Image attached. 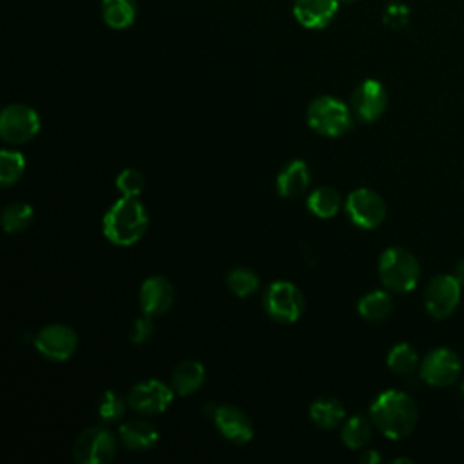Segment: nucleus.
Wrapping results in <instances>:
<instances>
[{
    "label": "nucleus",
    "mask_w": 464,
    "mask_h": 464,
    "mask_svg": "<svg viewBox=\"0 0 464 464\" xmlns=\"http://www.w3.org/2000/svg\"><path fill=\"white\" fill-rule=\"evenodd\" d=\"M419 419L415 401L399 390L379 393L370 406V420L388 439L399 440L408 437Z\"/></svg>",
    "instance_id": "obj_1"
},
{
    "label": "nucleus",
    "mask_w": 464,
    "mask_h": 464,
    "mask_svg": "<svg viewBox=\"0 0 464 464\" xmlns=\"http://www.w3.org/2000/svg\"><path fill=\"white\" fill-rule=\"evenodd\" d=\"M149 225V212L134 196H121L103 216V234L118 246H130L141 239Z\"/></svg>",
    "instance_id": "obj_2"
},
{
    "label": "nucleus",
    "mask_w": 464,
    "mask_h": 464,
    "mask_svg": "<svg viewBox=\"0 0 464 464\" xmlns=\"http://www.w3.org/2000/svg\"><path fill=\"white\" fill-rule=\"evenodd\" d=\"M379 277L384 288L392 292H411L420 277L417 257L401 246H390L381 254Z\"/></svg>",
    "instance_id": "obj_3"
},
{
    "label": "nucleus",
    "mask_w": 464,
    "mask_h": 464,
    "mask_svg": "<svg viewBox=\"0 0 464 464\" xmlns=\"http://www.w3.org/2000/svg\"><path fill=\"white\" fill-rule=\"evenodd\" d=\"M306 121L317 134L337 138L352 129V112L344 102L324 94L310 102L306 109Z\"/></svg>",
    "instance_id": "obj_4"
},
{
    "label": "nucleus",
    "mask_w": 464,
    "mask_h": 464,
    "mask_svg": "<svg viewBox=\"0 0 464 464\" xmlns=\"http://www.w3.org/2000/svg\"><path fill=\"white\" fill-rule=\"evenodd\" d=\"M263 304L270 319L290 324L301 317L304 310V295L299 286L290 281H274L265 290Z\"/></svg>",
    "instance_id": "obj_5"
},
{
    "label": "nucleus",
    "mask_w": 464,
    "mask_h": 464,
    "mask_svg": "<svg viewBox=\"0 0 464 464\" xmlns=\"http://www.w3.org/2000/svg\"><path fill=\"white\" fill-rule=\"evenodd\" d=\"M118 440L103 426H91L78 433L72 442V457L80 464H107L116 457Z\"/></svg>",
    "instance_id": "obj_6"
},
{
    "label": "nucleus",
    "mask_w": 464,
    "mask_h": 464,
    "mask_svg": "<svg viewBox=\"0 0 464 464\" xmlns=\"http://www.w3.org/2000/svg\"><path fill=\"white\" fill-rule=\"evenodd\" d=\"M40 130L38 112L25 103H11L0 112V136L4 141L22 145L31 141Z\"/></svg>",
    "instance_id": "obj_7"
},
{
    "label": "nucleus",
    "mask_w": 464,
    "mask_h": 464,
    "mask_svg": "<svg viewBox=\"0 0 464 464\" xmlns=\"http://www.w3.org/2000/svg\"><path fill=\"white\" fill-rule=\"evenodd\" d=\"M460 281L451 274H440L430 279L424 290V306L433 319L450 317L460 301Z\"/></svg>",
    "instance_id": "obj_8"
},
{
    "label": "nucleus",
    "mask_w": 464,
    "mask_h": 464,
    "mask_svg": "<svg viewBox=\"0 0 464 464\" xmlns=\"http://www.w3.org/2000/svg\"><path fill=\"white\" fill-rule=\"evenodd\" d=\"M344 210L353 225L361 228H375L386 218L384 199L372 188L361 187L348 194L344 201Z\"/></svg>",
    "instance_id": "obj_9"
},
{
    "label": "nucleus",
    "mask_w": 464,
    "mask_h": 464,
    "mask_svg": "<svg viewBox=\"0 0 464 464\" xmlns=\"http://www.w3.org/2000/svg\"><path fill=\"white\" fill-rule=\"evenodd\" d=\"M462 372L460 357L450 348L431 350L420 362V379L435 388H446L453 384Z\"/></svg>",
    "instance_id": "obj_10"
},
{
    "label": "nucleus",
    "mask_w": 464,
    "mask_h": 464,
    "mask_svg": "<svg viewBox=\"0 0 464 464\" xmlns=\"http://www.w3.org/2000/svg\"><path fill=\"white\" fill-rule=\"evenodd\" d=\"M205 411L210 415L216 430L227 440H230L234 444H246L252 440L254 424H252L250 417L237 406L208 404Z\"/></svg>",
    "instance_id": "obj_11"
},
{
    "label": "nucleus",
    "mask_w": 464,
    "mask_h": 464,
    "mask_svg": "<svg viewBox=\"0 0 464 464\" xmlns=\"http://www.w3.org/2000/svg\"><path fill=\"white\" fill-rule=\"evenodd\" d=\"M172 399H174L172 386L158 379H147V381L136 382L127 393L129 406L134 411H140L143 415L163 413L172 402Z\"/></svg>",
    "instance_id": "obj_12"
},
{
    "label": "nucleus",
    "mask_w": 464,
    "mask_h": 464,
    "mask_svg": "<svg viewBox=\"0 0 464 464\" xmlns=\"http://www.w3.org/2000/svg\"><path fill=\"white\" fill-rule=\"evenodd\" d=\"M34 348L49 361H67L78 348V335L67 324H49L36 334Z\"/></svg>",
    "instance_id": "obj_13"
},
{
    "label": "nucleus",
    "mask_w": 464,
    "mask_h": 464,
    "mask_svg": "<svg viewBox=\"0 0 464 464\" xmlns=\"http://www.w3.org/2000/svg\"><path fill=\"white\" fill-rule=\"evenodd\" d=\"M388 105V94L381 82L364 80L361 82L352 94V111L361 121H375L382 116Z\"/></svg>",
    "instance_id": "obj_14"
},
{
    "label": "nucleus",
    "mask_w": 464,
    "mask_h": 464,
    "mask_svg": "<svg viewBox=\"0 0 464 464\" xmlns=\"http://www.w3.org/2000/svg\"><path fill=\"white\" fill-rule=\"evenodd\" d=\"M140 308L150 317L163 315L174 303V286L163 276H150L140 286Z\"/></svg>",
    "instance_id": "obj_15"
},
{
    "label": "nucleus",
    "mask_w": 464,
    "mask_h": 464,
    "mask_svg": "<svg viewBox=\"0 0 464 464\" xmlns=\"http://www.w3.org/2000/svg\"><path fill=\"white\" fill-rule=\"evenodd\" d=\"M339 0H294V16L306 29H323L337 14Z\"/></svg>",
    "instance_id": "obj_16"
},
{
    "label": "nucleus",
    "mask_w": 464,
    "mask_h": 464,
    "mask_svg": "<svg viewBox=\"0 0 464 464\" xmlns=\"http://www.w3.org/2000/svg\"><path fill=\"white\" fill-rule=\"evenodd\" d=\"M118 435H120V440L123 442V446L132 451H147V450L154 448V444L160 439L158 428L145 419L125 420L120 426Z\"/></svg>",
    "instance_id": "obj_17"
},
{
    "label": "nucleus",
    "mask_w": 464,
    "mask_h": 464,
    "mask_svg": "<svg viewBox=\"0 0 464 464\" xmlns=\"http://www.w3.org/2000/svg\"><path fill=\"white\" fill-rule=\"evenodd\" d=\"M310 187L308 165L301 160L286 163L276 179V190L283 198H299Z\"/></svg>",
    "instance_id": "obj_18"
},
{
    "label": "nucleus",
    "mask_w": 464,
    "mask_h": 464,
    "mask_svg": "<svg viewBox=\"0 0 464 464\" xmlns=\"http://www.w3.org/2000/svg\"><path fill=\"white\" fill-rule=\"evenodd\" d=\"M203 381H205V366L196 359H187L174 368L170 377V386L178 395L185 397L198 392Z\"/></svg>",
    "instance_id": "obj_19"
},
{
    "label": "nucleus",
    "mask_w": 464,
    "mask_h": 464,
    "mask_svg": "<svg viewBox=\"0 0 464 464\" xmlns=\"http://www.w3.org/2000/svg\"><path fill=\"white\" fill-rule=\"evenodd\" d=\"M310 419L323 430H332L344 420V406L334 397H319L310 404Z\"/></svg>",
    "instance_id": "obj_20"
},
{
    "label": "nucleus",
    "mask_w": 464,
    "mask_h": 464,
    "mask_svg": "<svg viewBox=\"0 0 464 464\" xmlns=\"http://www.w3.org/2000/svg\"><path fill=\"white\" fill-rule=\"evenodd\" d=\"M393 303L392 295L386 290H373L366 295H362L357 303V312L362 319L370 323H381L392 314Z\"/></svg>",
    "instance_id": "obj_21"
},
{
    "label": "nucleus",
    "mask_w": 464,
    "mask_h": 464,
    "mask_svg": "<svg viewBox=\"0 0 464 464\" xmlns=\"http://www.w3.org/2000/svg\"><path fill=\"white\" fill-rule=\"evenodd\" d=\"M306 207L314 216H317L321 219H328V218H334L339 212L341 196L332 187H317L315 190H312L308 194Z\"/></svg>",
    "instance_id": "obj_22"
},
{
    "label": "nucleus",
    "mask_w": 464,
    "mask_h": 464,
    "mask_svg": "<svg viewBox=\"0 0 464 464\" xmlns=\"http://www.w3.org/2000/svg\"><path fill=\"white\" fill-rule=\"evenodd\" d=\"M102 16L109 27L125 29L132 25L136 18V2L134 0H103Z\"/></svg>",
    "instance_id": "obj_23"
},
{
    "label": "nucleus",
    "mask_w": 464,
    "mask_h": 464,
    "mask_svg": "<svg viewBox=\"0 0 464 464\" xmlns=\"http://www.w3.org/2000/svg\"><path fill=\"white\" fill-rule=\"evenodd\" d=\"M372 424L366 417L362 415H353L350 417L341 430V440L346 448L350 450H361L364 448L370 439H372Z\"/></svg>",
    "instance_id": "obj_24"
},
{
    "label": "nucleus",
    "mask_w": 464,
    "mask_h": 464,
    "mask_svg": "<svg viewBox=\"0 0 464 464\" xmlns=\"http://www.w3.org/2000/svg\"><path fill=\"white\" fill-rule=\"evenodd\" d=\"M34 210L25 201H13L2 210V227L7 234L24 232L33 223Z\"/></svg>",
    "instance_id": "obj_25"
},
{
    "label": "nucleus",
    "mask_w": 464,
    "mask_h": 464,
    "mask_svg": "<svg viewBox=\"0 0 464 464\" xmlns=\"http://www.w3.org/2000/svg\"><path fill=\"white\" fill-rule=\"evenodd\" d=\"M386 364L392 372H395L399 375H411L415 372V368L419 366V357L411 344L399 343L388 352Z\"/></svg>",
    "instance_id": "obj_26"
},
{
    "label": "nucleus",
    "mask_w": 464,
    "mask_h": 464,
    "mask_svg": "<svg viewBox=\"0 0 464 464\" xmlns=\"http://www.w3.org/2000/svg\"><path fill=\"white\" fill-rule=\"evenodd\" d=\"M25 170V158L18 150L2 149L0 150V185L4 188L14 185Z\"/></svg>",
    "instance_id": "obj_27"
},
{
    "label": "nucleus",
    "mask_w": 464,
    "mask_h": 464,
    "mask_svg": "<svg viewBox=\"0 0 464 464\" xmlns=\"http://www.w3.org/2000/svg\"><path fill=\"white\" fill-rule=\"evenodd\" d=\"M227 285L237 297H248L259 290V276L246 266H237L228 272Z\"/></svg>",
    "instance_id": "obj_28"
},
{
    "label": "nucleus",
    "mask_w": 464,
    "mask_h": 464,
    "mask_svg": "<svg viewBox=\"0 0 464 464\" xmlns=\"http://www.w3.org/2000/svg\"><path fill=\"white\" fill-rule=\"evenodd\" d=\"M127 404V399H123L114 390H105L98 401V417L107 424L116 422L123 417Z\"/></svg>",
    "instance_id": "obj_29"
},
{
    "label": "nucleus",
    "mask_w": 464,
    "mask_h": 464,
    "mask_svg": "<svg viewBox=\"0 0 464 464\" xmlns=\"http://www.w3.org/2000/svg\"><path fill=\"white\" fill-rule=\"evenodd\" d=\"M145 187V178L138 169H123L116 176V188L121 192V196H134L138 198Z\"/></svg>",
    "instance_id": "obj_30"
},
{
    "label": "nucleus",
    "mask_w": 464,
    "mask_h": 464,
    "mask_svg": "<svg viewBox=\"0 0 464 464\" xmlns=\"http://www.w3.org/2000/svg\"><path fill=\"white\" fill-rule=\"evenodd\" d=\"M154 328H156V326H154L152 317L147 315V314H143V317H138V319L134 321V324H132L130 341H132L134 344H141V343L149 341V339L152 337V334H154Z\"/></svg>",
    "instance_id": "obj_31"
},
{
    "label": "nucleus",
    "mask_w": 464,
    "mask_h": 464,
    "mask_svg": "<svg viewBox=\"0 0 464 464\" xmlns=\"http://www.w3.org/2000/svg\"><path fill=\"white\" fill-rule=\"evenodd\" d=\"M406 16H408V13H406L404 5H390L388 11H386L384 20L392 25H399V24L406 22Z\"/></svg>",
    "instance_id": "obj_32"
},
{
    "label": "nucleus",
    "mask_w": 464,
    "mask_h": 464,
    "mask_svg": "<svg viewBox=\"0 0 464 464\" xmlns=\"http://www.w3.org/2000/svg\"><path fill=\"white\" fill-rule=\"evenodd\" d=\"M381 460V455L375 451V450H366L361 457V462L362 464H377Z\"/></svg>",
    "instance_id": "obj_33"
},
{
    "label": "nucleus",
    "mask_w": 464,
    "mask_h": 464,
    "mask_svg": "<svg viewBox=\"0 0 464 464\" xmlns=\"http://www.w3.org/2000/svg\"><path fill=\"white\" fill-rule=\"evenodd\" d=\"M459 281H460V285H464V257L457 263V266H455V274H453Z\"/></svg>",
    "instance_id": "obj_34"
},
{
    "label": "nucleus",
    "mask_w": 464,
    "mask_h": 464,
    "mask_svg": "<svg viewBox=\"0 0 464 464\" xmlns=\"http://www.w3.org/2000/svg\"><path fill=\"white\" fill-rule=\"evenodd\" d=\"M355 0H339V4H353Z\"/></svg>",
    "instance_id": "obj_35"
}]
</instances>
